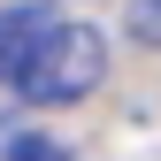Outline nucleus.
<instances>
[{
    "label": "nucleus",
    "instance_id": "f257e3e1",
    "mask_svg": "<svg viewBox=\"0 0 161 161\" xmlns=\"http://www.w3.org/2000/svg\"><path fill=\"white\" fill-rule=\"evenodd\" d=\"M100 77H108V38L92 23H54V38L31 54V69L15 77V92L31 100V108H69V100H85Z\"/></svg>",
    "mask_w": 161,
    "mask_h": 161
},
{
    "label": "nucleus",
    "instance_id": "f03ea898",
    "mask_svg": "<svg viewBox=\"0 0 161 161\" xmlns=\"http://www.w3.org/2000/svg\"><path fill=\"white\" fill-rule=\"evenodd\" d=\"M62 23V8L54 0H23V8H0V85H15V77L31 69V54L54 38Z\"/></svg>",
    "mask_w": 161,
    "mask_h": 161
},
{
    "label": "nucleus",
    "instance_id": "7ed1b4c3",
    "mask_svg": "<svg viewBox=\"0 0 161 161\" xmlns=\"http://www.w3.org/2000/svg\"><path fill=\"white\" fill-rule=\"evenodd\" d=\"M8 161H77V153H69V146H54V138H38V130H31V138H8Z\"/></svg>",
    "mask_w": 161,
    "mask_h": 161
},
{
    "label": "nucleus",
    "instance_id": "20e7f679",
    "mask_svg": "<svg viewBox=\"0 0 161 161\" xmlns=\"http://www.w3.org/2000/svg\"><path fill=\"white\" fill-rule=\"evenodd\" d=\"M130 38L138 46H161V0H130Z\"/></svg>",
    "mask_w": 161,
    "mask_h": 161
}]
</instances>
